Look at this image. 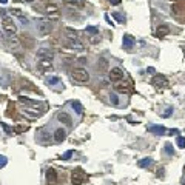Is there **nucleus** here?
<instances>
[{
	"label": "nucleus",
	"instance_id": "obj_32",
	"mask_svg": "<svg viewBox=\"0 0 185 185\" xmlns=\"http://www.w3.org/2000/svg\"><path fill=\"white\" fill-rule=\"evenodd\" d=\"M0 3H3V5H5V3H8V0H0Z\"/></svg>",
	"mask_w": 185,
	"mask_h": 185
},
{
	"label": "nucleus",
	"instance_id": "obj_33",
	"mask_svg": "<svg viewBox=\"0 0 185 185\" xmlns=\"http://www.w3.org/2000/svg\"><path fill=\"white\" fill-rule=\"evenodd\" d=\"M3 12H5V11H0V16H2V14H3Z\"/></svg>",
	"mask_w": 185,
	"mask_h": 185
},
{
	"label": "nucleus",
	"instance_id": "obj_15",
	"mask_svg": "<svg viewBox=\"0 0 185 185\" xmlns=\"http://www.w3.org/2000/svg\"><path fill=\"white\" fill-rule=\"evenodd\" d=\"M114 91L116 92H120V94H127V92L130 91V88H128V85H125V83H117L114 86Z\"/></svg>",
	"mask_w": 185,
	"mask_h": 185
},
{
	"label": "nucleus",
	"instance_id": "obj_16",
	"mask_svg": "<svg viewBox=\"0 0 185 185\" xmlns=\"http://www.w3.org/2000/svg\"><path fill=\"white\" fill-rule=\"evenodd\" d=\"M133 43H134L133 37H131L130 34H125V36H124V46H125L127 50H131V48H133Z\"/></svg>",
	"mask_w": 185,
	"mask_h": 185
},
{
	"label": "nucleus",
	"instance_id": "obj_3",
	"mask_svg": "<svg viewBox=\"0 0 185 185\" xmlns=\"http://www.w3.org/2000/svg\"><path fill=\"white\" fill-rule=\"evenodd\" d=\"M71 76H73V79L76 82H80V83H86L89 80V73L86 71L85 68H74Z\"/></svg>",
	"mask_w": 185,
	"mask_h": 185
},
{
	"label": "nucleus",
	"instance_id": "obj_9",
	"mask_svg": "<svg viewBox=\"0 0 185 185\" xmlns=\"http://www.w3.org/2000/svg\"><path fill=\"white\" fill-rule=\"evenodd\" d=\"M37 57H39V59H51V60H53L54 53H53V50H50V48H40V50L37 51Z\"/></svg>",
	"mask_w": 185,
	"mask_h": 185
},
{
	"label": "nucleus",
	"instance_id": "obj_1",
	"mask_svg": "<svg viewBox=\"0 0 185 185\" xmlns=\"http://www.w3.org/2000/svg\"><path fill=\"white\" fill-rule=\"evenodd\" d=\"M65 42H66V46L69 50H73V51H83V43L79 40V37H77V34L74 33V31H71L69 28H66L65 30Z\"/></svg>",
	"mask_w": 185,
	"mask_h": 185
},
{
	"label": "nucleus",
	"instance_id": "obj_34",
	"mask_svg": "<svg viewBox=\"0 0 185 185\" xmlns=\"http://www.w3.org/2000/svg\"><path fill=\"white\" fill-rule=\"evenodd\" d=\"M183 56H185V46H183Z\"/></svg>",
	"mask_w": 185,
	"mask_h": 185
},
{
	"label": "nucleus",
	"instance_id": "obj_11",
	"mask_svg": "<svg viewBox=\"0 0 185 185\" xmlns=\"http://www.w3.org/2000/svg\"><path fill=\"white\" fill-rule=\"evenodd\" d=\"M45 11H46V14H48V16H53L54 19H57V17H59V6H57V5H54V3L46 5Z\"/></svg>",
	"mask_w": 185,
	"mask_h": 185
},
{
	"label": "nucleus",
	"instance_id": "obj_25",
	"mask_svg": "<svg viewBox=\"0 0 185 185\" xmlns=\"http://www.w3.org/2000/svg\"><path fill=\"white\" fill-rule=\"evenodd\" d=\"M59 82H60L59 77H50V79H48V83H50V85H56V83H59Z\"/></svg>",
	"mask_w": 185,
	"mask_h": 185
},
{
	"label": "nucleus",
	"instance_id": "obj_26",
	"mask_svg": "<svg viewBox=\"0 0 185 185\" xmlns=\"http://www.w3.org/2000/svg\"><path fill=\"white\" fill-rule=\"evenodd\" d=\"M71 156H73V150H69V151H66V153L63 154V157H62V159H63V160H68Z\"/></svg>",
	"mask_w": 185,
	"mask_h": 185
},
{
	"label": "nucleus",
	"instance_id": "obj_27",
	"mask_svg": "<svg viewBox=\"0 0 185 185\" xmlns=\"http://www.w3.org/2000/svg\"><path fill=\"white\" fill-rule=\"evenodd\" d=\"M2 127H3V130H5V131H6L8 134H11V133H12V130H11V128H9V127H8L6 124H2Z\"/></svg>",
	"mask_w": 185,
	"mask_h": 185
},
{
	"label": "nucleus",
	"instance_id": "obj_35",
	"mask_svg": "<svg viewBox=\"0 0 185 185\" xmlns=\"http://www.w3.org/2000/svg\"><path fill=\"white\" fill-rule=\"evenodd\" d=\"M26 2H34V0H26Z\"/></svg>",
	"mask_w": 185,
	"mask_h": 185
},
{
	"label": "nucleus",
	"instance_id": "obj_10",
	"mask_svg": "<svg viewBox=\"0 0 185 185\" xmlns=\"http://www.w3.org/2000/svg\"><path fill=\"white\" fill-rule=\"evenodd\" d=\"M46 182H48L50 185H56L57 182V173L54 168H48L46 170Z\"/></svg>",
	"mask_w": 185,
	"mask_h": 185
},
{
	"label": "nucleus",
	"instance_id": "obj_28",
	"mask_svg": "<svg viewBox=\"0 0 185 185\" xmlns=\"http://www.w3.org/2000/svg\"><path fill=\"white\" fill-rule=\"evenodd\" d=\"M111 100H113V103H114V105H117V103H119L117 96H116V94H111Z\"/></svg>",
	"mask_w": 185,
	"mask_h": 185
},
{
	"label": "nucleus",
	"instance_id": "obj_30",
	"mask_svg": "<svg viewBox=\"0 0 185 185\" xmlns=\"http://www.w3.org/2000/svg\"><path fill=\"white\" fill-rule=\"evenodd\" d=\"M111 5H120V0H110Z\"/></svg>",
	"mask_w": 185,
	"mask_h": 185
},
{
	"label": "nucleus",
	"instance_id": "obj_18",
	"mask_svg": "<svg viewBox=\"0 0 185 185\" xmlns=\"http://www.w3.org/2000/svg\"><path fill=\"white\" fill-rule=\"evenodd\" d=\"M150 131L154 133V134H159V136H160V134H164V133H165V128H164V127H150Z\"/></svg>",
	"mask_w": 185,
	"mask_h": 185
},
{
	"label": "nucleus",
	"instance_id": "obj_2",
	"mask_svg": "<svg viewBox=\"0 0 185 185\" xmlns=\"http://www.w3.org/2000/svg\"><path fill=\"white\" fill-rule=\"evenodd\" d=\"M2 28L9 36H14L17 33V25H16V22L12 20V17H9V16H3V19H2Z\"/></svg>",
	"mask_w": 185,
	"mask_h": 185
},
{
	"label": "nucleus",
	"instance_id": "obj_31",
	"mask_svg": "<svg viewBox=\"0 0 185 185\" xmlns=\"http://www.w3.org/2000/svg\"><path fill=\"white\" fill-rule=\"evenodd\" d=\"M165 148H167V153H168V154H171V145H170V144H167V145H165Z\"/></svg>",
	"mask_w": 185,
	"mask_h": 185
},
{
	"label": "nucleus",
	"instance_id": "obj_29",
	"mask_svg": "<svg viewBox=\"0 0 185 185\" xmlns=\"http://www.w3.org/2000/svg\"><path fill=\"white\" fill-rule=\"evenodd\" d=\"M100 68H102V69L106 68V60H105V59H100Z\"/></svg>",
	"mask_w": 185,
	"mask_h": 185
},
{
	"label": "nucleus",
	"instance_id": "obj_8",
	"mask_svg": "<svg viewBox=\"0 0 185 185\" xmlns=\"http://www.w3.org/2000/svg\"><path fill=\"white\" fill-rule=\"evenodd\" d=\"M37 66H39V69H40L42 73H48V71H51V69H53L51 59H40L39 63H37Z\"/></svg>",
	"mask_w": 185,
	"mask_h": 185
},
{
	"label": "nucleus",
	"instance_id": "obj_14",
	"mask_svg": "<svg viewBox=\"0 0 185 185\" xmlns=\"http://www.w3.org/2000/svg\"><path fill=\"white\" fill-rule=\"evenodd\" d=\"M168 33H170V28H168L167 25H160V26L156 30V37H159V39H160V37H165Z\"/></svg>",
	"mask_w": 185,
	"mask_h": 185
},
{
	"label": "nucleus",
	"instance_id": "obj_19",
	"mask_svg": "<svg viewBox=\"0 0 185 185\" xmlns=\"http://www.w3.org/2000/svg\"><path fill=\"white\" fill-rule=\"evenodd\" d=\"M11 12H12V14H14V16H17V17H19V19H20V20H22V22H25V23H26V22H28V19H26V17H25V16H23V14H22V11H19V9H12V11H11Z\"/></svg>",
	"mask_w": 185,
	"mask_h": 185
},
{
	"label": "nucleus",
	"instance_id": "obj_21",
	"mask_svg": "<svg viewBox=\"0 0 185 185\" xmlns=\"http://www.w3.org/2000/svg\"><path fill=\"white\" fill-rule=\"evenodd\" d=\"M151 162H153V160H151L150 157H148V159H142L141 162H139V167H142V168H145V167H150V165H151Z\"/></svg>",
	"mask_w": 185,
	"mask_h": 185
},
{
	"label": "nucleus",
	"instance_id": "obj_17",
	"mask_svg": "<svg viewBox=\"0 0 185 185\" xmlns=\"http://www.w3.org/2000/svg\"><path fill=\"white\" fill-rule=\"evenodd\" d=\"M71 106L76 110V113H77V114H82V113H83V106L80 105V102L74 100V102H71Z\"/></svg>",
	"mask_w": 185,
	"mask_h": 185
},
{
	"label": "nucleus",
	"instance_id": "obj_5",
	"mask_svg": "<svg viewBox=\"0 0 185 185\" xmlns=\"http://www.w3.org/2000/svg\"><path fill=\"white\" fill-rule=\"evenodd\" d=\"M85 180H86V174H85L82 170L73 171V174H71V182H73V185H82Z\"/></svg>",
	"mask_w": 185,
	"mask_h": 185
},
{
	"label": "nucleus",
	"instance_id": "obj_20",
	"mask_svg": "<svg viewBox=\"0 0 185 185\" xmlns=\"http://www.w3.org/2000/svg\"><path fill=\"white\" fill-rule=\"evenodd\" d=\"M65 2L71 6H82L83 5V0H65Z\"/></svg>",
	"mask_w": 185,
	"mask_h": 185
},
{
	"label": "nucleus",
	"instance_id": "obj_22",
	"mask_svg": "<svg viewBox=\"0 0 185 185\" xmlns=\"http://www.w3.org/2000/svg\"><path fill=\"white\" fill-rule=\"evenodd\" d=\"M177 147L179 148H185V137H182V136L177 137Z\"/></svg>",
	"mask_w": 185,
	"mask_h": 185
},
{
	"label": "nucleus",
	"instance_id": "obj_6",
	"mask_svg": "<svg viewBox=\"0 0 185 185\" xmlns=\"http://www.w3.org/2000/svg\"><path fill=\"white\" fill-rule=\"evenodd\" d=\"M153 85L157 88H167L168 86V79L164 74H156L153 77Z\"/></svg>",
	"mask_w": 185,
	"mask_h": 185
},
{
	"label": "nucleus",
	"instance_id": "obj_7",
	"mask_svg": "<svg viewBox=\"0 0 185 185\" xmlns=\"http://www.w3.org/2000/svg\"><path fill=\"white\" fill-rule=\"evenodd\" d=\"M108 77H110V80H111V82H119V80L124 77V71H122V69H120L119 66H116V68H113L111 71H110Z\"/></svg>",
	"mask_w": 185,
	"mask_h": 185
},
{
	"label": "nucleus",
	"instance_id": "obj_23",
	"mask_svg": "<svg viewBox=\"0 0 185 185\" xmlns=\"http://www.w3.org/2000/svg\"><path fill=\"white\" fill-rule=\"evenodd\" d=\"M6 164H8V159H6L5 156H2V154H0V168H3Z\"/></svg>",
	"mask_w": 185,
	"mask_h": 185
},
{
	"label": "nucleus",
	"instance_id": "obj_12",
	"mask_svg": "<svg viewBox=\"0 0 185 185\" xmlns=\"http://www.w3.org/2000/svg\"><path fill=\"white\" fill-rule=\"evenodd\" d=\"M57 119H59L62 124L68 125V127L71 125V116H69L68 113H63V111H62V113H59V114H57Z\"/></svg>",
	"mask_w": 185,
	"mask_h": 185
},
{
	"label": "nucleus",
	"instance_id": "obj_4",
	"mask_svg": "<svg viewBox=\"0 0 185 185\" xmlns=\"http://www.w3.org/2000/svg\"><path fill=\"white\" fill-rule=\"evenodd\" d=\"M37 31L40 36H46V34H50L53 31V23L48 22V20H40L37 23Z\"/></svg>",
	"mask_w": 185,
	"mask_h": 185
},
{
	"label": "nucleus",
	"instance_id": "obj_13",
	"mask_svg": "<svg viewBox=\"0 0 185 185\" xmlns=\"http://www.w3.org/2000/svg\"><path fill=\"white\" fill-rule=\"evenodd\" d=\"M65 139H66V131L62 130V128L56 130V133H54V141L56 142H63Z\"/></svg>",
	"mask_w": 185,
	"mask_h": 185
},
{
	"label": "nucleus",
	"instance_id": "obj_24",
	"mask_svg": "<svg viewBox=\"0 0 185 185\" xmlns=\"http://www.w3.org/2000/svg\"><path fill=\"white\" fill-rule=\"evenodd\" d=\"M86 31L91 33V34H99V30L96 26H86Z\"/></svg>",
	"mask_w": 185,
	"mask_h": 185
}]
</instances>
